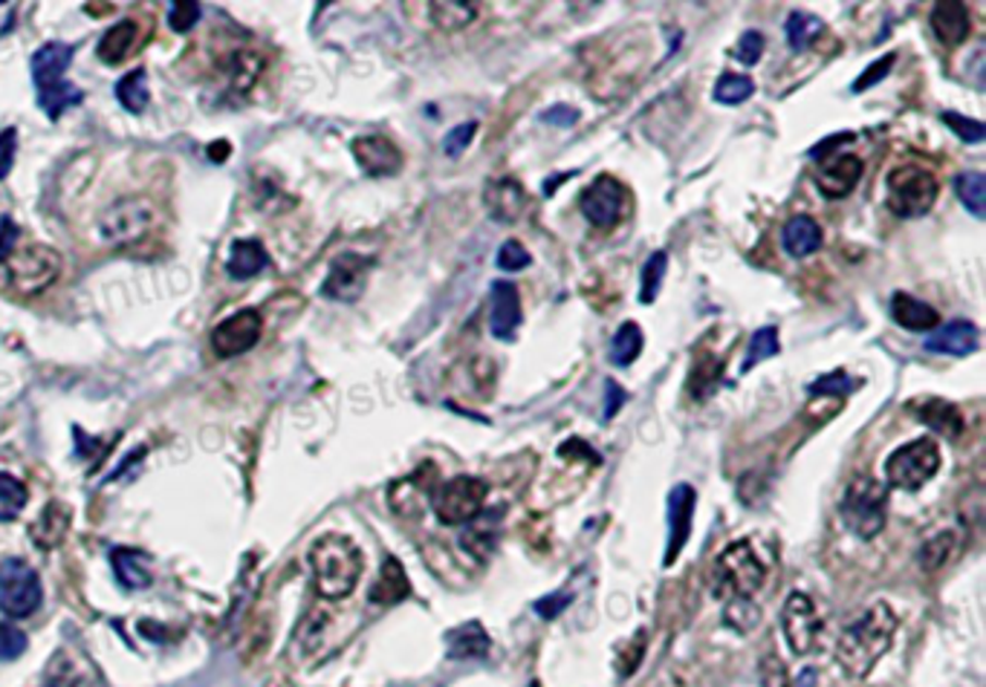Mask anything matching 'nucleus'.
<instances>
[{"mask_svg":"<svg viewBox=\"0 0 986 687\" xmlns=\"http://www.w3.org/2000/svg\"><path fill=\"white\" fill-rule=\"evenodd\" d=\"M900 627L897 612L888 603H874L845 629L839 645H836V662L848 676H868L874 664L891 650L893 633Z\"/></svg>","mask_w":986,"mask_h":687,"instance_id":"1","label":"nucleus"},{"mask_svg":"<svg viewBox=\"0 0 986 687\" xmlns=\"http://www.w3.org/2000/svg\"><path fill=\"white\" fill-rule=\"evenodd\" d=\"M310 572L316 592L328 601H342L356 589L362 578V552L359 546L345 535H321L310 546Z\"/></svg>","mask_w":986,"mask_h":687,"instance_id":"2","label":"nucleus"},{"mask_svg":"<svg viewBox=\"0 0 986 687\" xmlns=\"http://www.w3.org/2000/svg\"><path fill=\"white\" fill-rule=\"evenodd\" d=\"M839 514L848 532H853L862 540L877 537L886 528L888 517V488L874 477H853L848 483L839 503Z\"/></svg>","mask_w":986,"mask_h":687,"instance_id":"3","label":"nucleus"},{"mask_svg":"<svg viewBox=\"0 0 986 687\" xmlns=\"http://www.w3.org/2000/svg\"><path fill=\"white\" fill-rule=\"evenodd\" d=\"M937 193H940L937 176L920 165H900L888 174V209L897 217H923L935 205Z\"/></svg>","mask_w":986,"mask_h":687,"instance_id":"4","label":"nucleus"},{"mask_svg":"<svg viewBox=\"0 0 986 687\" xmlns=\"http://www.w3.org/2000/svg\"><path fill=\"white\" fill-rule=\"evenodd\" d=\"M940 469V448L932 436L905 442L886 460L888 486L900 491H920Z\"/></svg>","mask_w":986,"mask_h":687,"instance_id":"5","label":"nucleus"},{"mask_svg":"<svg viewBox=\"0 0 986 687\" xmlns=\"http://www.w3.org/2000/svg\"><path fill=\"white\" fill-rule=\"evenodd\" d=\"M490 495L486 479L460 474L434 488L431 495V512L443 526H466L469 520L483 512V500Z\"/></svg>","mask_w":986,"mask_h":687,"instance_id":"6","label":"nucleus"},{"mask_svg":"<svg viewBox=\"0 0 986 687\" xmlns=\"http://www.w3.org/2000/svg\"><path fill=\"white\" fill-rule=\"evenodd\" d=\"M157 205L145 197H127L113 202L99 217V237L108 246H131L143 240L157 226Z\"/></svg>","mask_w":986,"mask_h":687,"instance_id":"7","label":"nucleus"},{"mask_svg":"<svg viewBox=\"0 0 986 687\" xmlns=\"http://www.w3.org/2000/svg\"><path fill=\"white\" fill-rule=\"evenodd\" d=\"M61 266H64L61 254L50 246H24V249H15L12 258L7 260L9 286L21 295H41L59 280Z\"/></svg>","mask_w":986,"mask_h":687,"instance_id":"8","label":"nucleus"},{"mask_svg":"<svg viewBox=\"0 0 986 687\" xmlns=\"http://www.w3.org/2000/svg\"><path fill=\"white\" fill-rule=\"evenodd\" d=\"M715 575L720 592H732V598H752L767 578V566L761 563L750 540H738L720 552Z\"/></svg>","mask_w":986,"mask_h":687,"instance_id":"9","label":"nucleus"},{"mask_svg":"<svg viewBox=\"0 0 986 687\" xmlns=\"http://www.w3.org/2000/svg\"><path fill=\"white\" fill-rule=\"evenodd\" d=\"M44 601L38 572L24 558H7L0 563V612L9 619H29Z\"/></svg>","mask_w":986,"mask_h":687,"instance_id":"10","label":"nucleus"},{"mask_svg":"<svg viewBox=\"0 0 986 687\" xmlns=\"http://www.w3.org/2000/svg\"><path fill=\"white\" fill-rule=\"evenodd\" d=\"M822 627H825V621L816 612L813 598L799 592V589L790 592L785 601V610H781V629H785V638L792 653H813L818 645V636H822Z\"/></svg>","mask_w":986,"mask_h":687,"instance_id":"11","label":"nucleus"},{"mask_svg":"<svg viewBox=\"0 0 986 687\" xmlns=\"http://www.w3.org/2000/svg\"><path fill=\"white\" fill-rule=\"evenodd\" d=\"M371 268L373 258H365V254L356 252L338 254V258L330 263L328 277H324V284H321V295L338 303L359 301L365 292V286H368Z\"/></svg>","mask_w":986,"mask_h":687,"instance_id":"12","label":"nucleus"},{"mask_svg":"<svg viewBox=\"0 0 986 687\" xmlns=\"http://www.w3.org/2000/svg\"><path fill=\"white\" fill-rule=\"evenodd\" d=\"M263 321L258 310H241L235 315H229L226 321H220L218 327L211 329V350L220 359H235L244 355L261 341Z\"/></svg>","mask_w":986,"mask_h":687,"instance_id":"13","label":"nucleus"},{"mask_svg":"<svg viewBox=\"0 0 986 687\" xmlns=\"http://www.w3.org/2000/svg\"><path fill=\"white\" fill-rule=\"evenodd\" d=\"M584 220L596 228H614L625 211V188L611 174L596 176L579 197Z\"/></svg>","mask_w":986,"mask_h":687,"instance_id":"14","label":"nucleus"},{"mask_svg":"<svg viewBox=\"0 0 986 687\" xmlns=\"http://www.w3.org/2000/svg\"><path fill=\"white\" fill-rule=\"evenodd\" d=\"M862 160L856 153L836 151L825 153L822 168L816 171V188L825 193L827 200H845L848 193L860 185L862 179Z\"/></svg>","mask_w":986,"mask_h":687,"instance_id":"15","label":"nucleus"},{"mask_svg":"<svg viewBox=\"0 0 986 687\" xmlns=\"http://www.w3.org/2000/svg\"><path fill=\"white\" fill-rule=\"evenodd\" d=\"M527 202L530 197L515 176H492L490 183L483 185V205L501 226H515L523 217Z\"/></svg>","mask_w":986,"mask_h":687,"instance_id":"16","label":"nucleus"},{"mask_svg":"<svg viewBox=\"0 0 986 687\" xmlns=\"http://www.w3.org/2000/svg\"><path fill=\"white\" fill-rule=\"evenodd\" d=\"M694 503H698V495H694V488L689 483H677L668 491V549L666 558H663L666 566H671L677 561V554L683 552V546L689 544Z\"/></svg>","mask_w":986,"mask_h":687,"instance_id":"17","label":"nucleus"},{"mask_svg":"<svg viewBox=\"0 0 986 687\" xmlns=\"http://www.w3.org/2000/svg\"><path fill=\"white\" fill-rule=\"evenodd\" d=\"M350 153H354L356 165L368 176H377V179L394 176L396 171L403 168V153L385 136H359L350 142Z\"/></svg>","mask_w":986,"mask_h":687,"instance_id":"18","label":"nucleus"},{"mask_svg":"<svg viewBox=\"0 0 986 687\" xmlns=\"http://www.w3.org/2000/svg\"><path fill=\"white\" fill-rule=\"evenodd\" d=\"M521 327V295L518 286L509 280H495L492 284V310H490V329L497 341H513L515 333Z\"/></svg>","mask_w":986,"mask_h":687,"instance_id":"19","label":"nucleus"},{"mask_svg":"<svg viewBox=\"0 0 986 687\" xmlns=\"http://www.w3.org/2000/svg\"><path fill=\"white\" fill-rule=\"evenodd\" d=\"M70 61H73V47H70V43L50 41L44 43L41 50H35L33 61H29L35 87L44 90V87H52L59 85V82H64V73H67Z\"/></svg>","mask_w":986,"mask_h":687,"instance_id":"20","label":"nucleus"},{"mask_svg":"<svg viewBox=\"0 0 986 687\" xmlns=\"http://www.w3.org/2000/svg\"><path fill=\"white\" fill-rule=\"evenodd\" d=\"M70 523H73V509L64 500H52L44 505V512L33 520L29 537L38 549H56V546L67 537Z\"/></svg>","mask_w":986,"mask_h":687,"instance_id":"21","label":"nucleus"},{"mask_svg":"<svg viewBox=\"0 0 986 687\" xmlns=\"http://www.w3.org/2000/svg\"><path fill=\"white\" fill-rule=\"evenodd\" d=\"M501 517H504V509H490V512H481L478 517L469 520L464 535H460V546H464L466 552L478 558V561H486L497 546Z\"/></svg>","mask_w":986,"mask_h":687,"instance_id":"22","label":"nucleus"},{"mask_svg":"<svg viewBox=\"0 0 986 687\" xmlns=\"http://www.w3.org/2000/svg\"><path fill=\"white\" fill-rule=\"evenodd\" d=\"M978 347V327L972 321H949L944 327L937 329L935 336L926 338V350L937 352V355H970Z\"/></svg>","mask_w":986,"mask_h":687,"instance_id":"23","label":"nucleus"},{"mask_svg":"<svg viewBox=\"0 0 986 687\" xmlns=\"http://www.w3.org/2000/svg\"><path fill=\"white\" fill-rule=\"evenodd\" d=\"M932 33L944 47H958L970 35V9L958 0H944L932 9Z\"/></svg>","mask_w":986,"mask_h":687,"instance_id":"24","label":"nucleus"},{"mask_svg":"<svg viewBox=\"0 0 986 687\" xmlns=\"http://www.w3.org/2000/svg\"><path fill=\"white\" fill-rule=\"evenodd\" d=\"M911 413L917 416L926 428L935 434H944L946 439H958L966 430V420L958 411V404L944 402V399H923L920 404H911Z\"/></svg>","mask_w":986,"mask_h":687,"instance_id":"25","label":"nucleus"},{"mask_svg":"<svg viewBox=\"0 0 986 687\" xmlns=\"http://www.w3.org/2000/svg\"><path fill=\"white\" fill-rule=\"evenodd\" d=\"M448 659L455 662H474V659H486L492 650L490 633L483 629L478 621H466L457 629L448 633Z\"/></svg>","mask_w":986,"mask_h":687,"instance_id":"26","label":"nucleus"},{"mask_svg":"<svg viewBox=\"0 0 986 687\" xmlns=\"http://www.w3.org/2000/svg\"><path fill=\"white\" fill-rule=\"evenodd\" d=\"M891 318L900 327L911 329V333H928L940 324V312L932 303L920 301L909 292H893L891 298Z\"/></svg>","mask_w":986,"mask_h":687,"instance_id":"27","label":"nucleus"},{"mask_svg":"<svg viewBox=\"0 0 986 687\" xmlns=\"http://www.w3.org/2000/svg\"><path fill=\"white\" fill-rule=\"evenodd\" d=\"M110 563H113V572H116V580L127 592H136V589L151 587V561H148V554H143L139 549H113L110 552Z\"/></svg>","mask_w":986,"mask_h":687,"instance_id":"28","label":"nucleus"},{"mask_svg":"<svg viewBox=\"0 0 986 687\" xmlns=\"http://www.w3.org/2000/svg\"><path fill=\"white\" fill-rule=\"evenodd\" d=\"M822 237L825 235H822V226H818L816 220L808 217V214H799V217H792L785 226V232H781V246H785V252L790 254V258L801 260L818 252Z\"/></svg>","mask_w":986,"mask_h":687,"instance_id":"29","label":"nucleus"},{"mask_svg":"<svg viewBox=\"0 0 986 687\" xmlns=\"http://www.w3.org/2000/svg\"><path fill=\"white\" fill-rule=\"evenodd\" d=\"M411 596V584H408V575H405L403 563L396 561V558H385L380 570V578L373 580L371 587V603H380V607H391V603H399L405 598Z\"/></svg>","mask_w":986,"mask_h":687,"instance_id":"30","label":"nucleus"},{"mask_svg":"<svg viewBox=\"0 0 986 687\" xmlns=\"http://www.w3.org/2000/svg\"><path fill=\"white\" fill-rule=\"evenodd\" d=\"M267 263H270V254L258 240H235L226 268L229 277H235V280H252L267 268Z\"/></svg>","mask_w":986,"mask_h":687,"instance_id":"31","label":"nucleus"},{"mask_svg":"<svg viewBox=\"0 0 986 687\" xmlns=\"http://www.w3.org/2000/svg\"><path fill=\"white\" fill-rule=\"evenodd\" d=\"M139 41V24L136 21H119L116 26H110L108 33L101 35L99 47H96V55L104 64H119V61H125L131 55V50Z\"/></svg>","mask_w":986,"mask_h":687,"instance_id":"32","label":"nucleus"},{"mask_svg":"<svg viewBox=\"0 0 986 687\" xmlns=\"http://www.w3.org/2000/svg\"><path fill=\"white\" fill-rule=\"evenodd\" d=\"M431 21L443 29V33H460L469 24L478 21L481 15V7L478 3H466V0H437V3H431L429 7Z\"/></svg>","mask_w":986,"mask_h":687,"instance_id":"33","label":"nucleus"},{"mask_svg":"<svg viewBox=\"0 0 986 687\" xmlns=\"http://www.w3.org/2000/svg\"><path fill=\"white\" fill-rule=\"evenodd\" d=\"M785 35L787 47H790L792 52H804L825 35V21L818 15H810V12H792V15L787 17Z\"/></svg>","mask_w":986,"mask_h":687,"instance_id":"34","label":"nucleus"},{"mask_svg":"<svg viewBox=\"0 0 986 687\" xmlns=\"http://www.w3.org/2000/svg\"><path fill=\"white\" fill-rule=\"evenodd\" d=\"M94 676L78 667V662L67 650H61L47 667V682L44 687H94Z\"/></svg>","mask_w":986,"mask_h":687,"instance_id":"35","label":"nucleus"},{"mask_svg":"<svg viewBox=\"0 0 986 687\" xmlns=\"http://www.w3.org/2000/svg\"><path fill=\"white\" fill-rule=\"evenodd\" d=\"M642 352V329L633 321H625L623 327L616 329V336L611 338V350L607 359L614 367H628L637 355Z\"/></svg>","mask_w":986,"mask_h":687,"instance_id":"36","label":"nucleus"},{"mask_svg":"<svg viewBox=\"0 0 986 687\" xmlns=\"http://www.w3.org/2000/svg\"><path fill=\"white\" fill-rule=\"evenodd\" d=\"M954 191L958 200L963 202V209L970 211L972 217L984 220L986 214V183L984 174L978 171H966V174L954 176Z\"/></svg>","mask_w":986,"mask_h":687,"instance_id":"37","label":"nucleus"},{"mask_svg":"<svg viewBox=\"0 0 986 687\" xmlns=\"http://www.w3.org/2000/svg\"><path fill=\"white\" fill-rule=\"evenodd\" d=\"M116 99L122 101V108H125L127 113H134V116L148 108L151 92H148V76H145V70H131L125 78H119Z\"/></svg>","mask_w":986,"mask_h":687,"instance_id":"38","label":"nucleus"},{"mask_svg":"<svg viewBox=\"0 0 986 687\" xmlns=\"http://www.w3.org/2000/svg\"><path fill=\"white\" fill-rule=\"evenodd\" d=\"M82 99H85V92L78 90L73 82H59V85L38 90V104H41V110L50 118H59L67 108L82 104Z\"/></svg>","mask_w":986,"mask_h":687,"instance_id":"39","label":"nucleus"},{"mask_svg":"<svg viewBox=\"0 0 986 687\" xmlns=\"http://www.w3.org/2000/svg\"><path fill=\"white\" fill-rule=\"evenodd\" d=\"M778 350H781V341H778L776 327L755 329L750 338V350H747V359H743L741 370L743 373H750L755 364H761V361H767V359H773V355H778Z\"/></svg>","mask_w":986,"mask_h":687,"instance_id":"40","label":"nucleus"},{"mask_svg":"<svg viewBox=\"0 0 986 687\" xmlns=\"http://www.w3.org/2000/svg\"><path fill=\"white\" fill-rule=\"evenodd\" d=\"M752 92H755V85H752L750 76L724 73L715 85V101L717 104H729V108H735V104H743V101L750 99Z\"/></svg>","mask_w":986,"mask_h":687,"instance_id":"41","label":"nucleus"},{"mask_svg":"<svg viewBox=\"0 0 986 687\" xmlns=\"http://www.w3.org/2000/svg\"><path fill=\"white\" fill-rule=\"evenodd\" d=\"M952 552H954V535L952 532H940V535L928 537L926 544L920 546L917 561L926 572H935V570H940L946 561H949V554Z\"/></svg>","mask_w":986,"mask_h":687,"instance_id":"42","label":"nucleus"},{"mask_svg":"<svg viewBox=\"0 0 986 687\" xmlns=\"http://www.w3.org/2000/svg\"><path fill=\"white\" fill-rule=\"evenodd\" d=\"M26 505V486L0 471V520H15Z\"/></svg>","mask_w":986,"mask_h":687,"instance_id":"43","label":"nucleus"},{"mask_svg":"<svg viewBox=\"0 0 986 687\" xmlns=\"http://www.w3.org/2000/svg\"><path fill=\"white\" fill-rule=\"evenodd\" d=\"M666 266H668L666 252H654L649 260H645V266H642V284H640L642 303H654V298H657V292H660V286H663V277H666Z\"/></svg>","mask_w":986,"mask_h":687,"instance_id":"44","label":"nucleus"},{"mask_svg":"<svg viewBox=\"0 0 986 687\" xmlns=\"http://www.w3.org/2000/svg\"><path fill=\"white\" fill-rule=\"evenodd\" d=\"M940 122H944L949 130H954V136L963 139L966 145H981L986 139V125L984 122H978V118L961 116V113L946 110V113H940Z\"/></svg>","mask_w":986,"mask_h":687,"instance_id":"45","label":"nucleus"},{"mask_svg":"<svg viewBox=\"0 0 986 687\" xmlns=\"http://www.w3.org/2000/svg\"><path fill=\"white\" fill-rule=\"evenodd\" d=\"M261 67H263L261 55H255V52H237L235 67H232V87H237V90H249V87L258 82V76H261Z\"/></svg>","mask_w":986,"mask_h":687,"instance_id":"46","label":"nucleus"},{"mask_svg":"<svg viewBox=\"0 0 986 687\" xmlns=\"http://www.w3.org/2000/svg\"><path fill=\"white\" fill-rule=\"evenodd\" d=\"M759 607L750 598H732V603L726 607V624L738 629V633H750L759 624Z\"/></svg>","mask_w":986,"mask_h":687,"instance_id":"47","label":"nucleus"},{"mask_svg":"<svg viewBox=\"0 0 986 687\" xmlns=\"http://www.w3.org/2000/svg\"><path fill=\"white\" fill-rule=\"evenodd\" d=\"M764 50H767L764 35L755 33V29H747V33L741 35L738 47H735V61H741L743 67H755L761 61V55H764Z\"/></svg>","mask_w":986,"mask_h":687,"instance_id":"48","label":"nucleus"},{"mask_svg":"<svg viewBox=\"0 0 986 687\" xmlns=\"http://www.w3.org/2000/svg\"><path fill=\"white\" fill-rule=\"evenodd\" d=\"M495 263L497 268H504V272H521V268L530 266L532 258L518 240H506V243H501V249H497Z\"/></svg>","mask_w":986,"mask_h":687,"instance_id":"49","label":"nucleus"},{"mask_svg":"<svg viewBox=\"0 0 986 687\" xmlns=\"http://www.w3.org/2000/svg\"><path fill=\"white\" fill-rule=\"evenodd\" d=\"M197 21H200V7L197 3H188V0L169 3V26L174 33H188Z\"/></svg>","mask_w":986,"mask_h":687,"instance_id":"50","label":"nucleus"},{"mask_svg":"<svg viewBox=\"0 0 986 687\" xmlns=\"http://www.w3.org/2000/svg\"><path fill=\"white\" fill-rule=\"evenodd\" d=\"M26 653V636L12 624H0V662H15Z\"/></svg>","mask_w":986,"mask_h":687,"instance_id":"51","label":"nucleus"},{"mask_svg":"<svg viewBox=\"0 0 986 687\" xmlns=\"http://www.w3.org/2000/svg\"><path fill=\"white\" fill-rule=\"evenodd\" d=\"M474 134H478V122H464V125H457L455 130H448L446 139H443V153L457 160L460 153L472 145Z\"/></svg>","mask_w":986,"mask_h":687,"instance_id":"52","label":"nucleus"},{"mask_svg":"<svg viewBox=\"0 0 986 687\" xmlns=\"http://www.w3.org/2000/svg\"><path fill=\"white\" fill-rule=\"evenodd\" d=\"M893 61H897V52H888V55H883L879 61H874V64L853 82V92H865L868 87L879 85L883 78H888V73L893 70Z\"/></svg>","mask_w":986,"mask_h":687,"instance_id":"53","label":"nucleus"},{"mask_svg":"<svg viewBox=\"0 0 986 687\" xmlns=\"http://www.w3.org/2000/svg\"><path fill=\"white\" fill-rule=\"evenodd\" d=\"M853 387H856V382H853V378L848 376L845 370H836V373H830V376L816 378V382L810 385V394H813V396H818V394L845 396V394H851Z\"/></svg>","mask_w":986,"mask_h":687,"instance_id":"54","label":"nucleus"},{"mask_svg":"<svg viewBox=\"0 0 986 687\" xmlns=\"http://www.w3.org/2000/svg\"><path fill=\"white\" fill-rule=\"evenodd\" d=\"M570 603H574V592L558 589V592H550L547 598H539V601L532 603V607H535V612H539L541 619L553 621V619H558V615H562Z\"/></svg>","mask_w":986,"mask_h":687,"instance_id":"55","label":"nucleus"},{"mask_svg":"<svg viewBox=\"0 0 986 687\" xmlns=\"http://www.w3.org/2000/svg\"><path fill=\"white\" fill-rule=\"evenodd\" d=\"M759 679H761V687H790L785 662L776 659V655H767V659L761 662Z\"/></svg>","mask_w":986,"mask_h":687,"instance_id":"56","label":"nucleus"},{"mask_svg":"<svg viewBox=\"0 0 986 687\" xmlns=\"http://www.w3.org/2000/svg\"><path fill=\"white\" fill-rule=\"evenodd\" d=\"M15 153H17V130L15 127H7V130L0 134V179H7L12 165H15Z\"/></svg>","mask_w":986,"mask_h":687,"instance_id":"57","label":"nucleus"},{"mask_svg":"<svg viewBox=\"0 0 986 687\" xmlns=\"http://www.w3.org/2000/svg\"><path fill=\"white\" fill-rule=\"evenodd\" d=\"M579 116H582V113H579L576 108H567V104H556V108H550V110H544V113H541V122H544V125H553V127H570V125H576V122H579Z\"/></svg>","mask_w":986,"mask_h":687,"instance_id":"58","label":"nucleus"},{"mask_svg":"<svg viewBox=\"0 0 986 687\" xmlns=\"http://www.w3.org/2000/svg\"><path fill=\"white\" fill-rule=\"evenodd\" d=\"M17 237H21V232H17L15 223H12L9 217L0 220V263H7V260L12 258Z\"/></svg>","mask_w":986,"mask_h":687,"instance_id":"59","label":"nucleus"},{"mask_svg":"<svg viewBox=\"0 0 986 687\" xmlns=\"http://www.w3.org/2000/svg\"><path fill=\"white\" fill-rule=\"evenodd\" d=\"M625 399H628V394H625L623 387L607 378L605 382V413H602V416H605V420H614L616 413H619V408L625 404Z\"/></svg>","mask_w":986,"mask_h":687,"instance_id":"60","label":"nucleus"},{"mask_svg":"<svg viewBox=\"0 0 986 687\" xmlns=\"http://www.w3.org/2000/svg\"><path fill=\"white\" fill-rule=\"evenodd\" d=\"M558 453H562L565 460H570V457H584L588 462H599L596 451H593L588 442H582V439H570V442H565L558 448Z\"/></svg>","mask_w":986,"mask_h":687,"instance_id":"61","label":"nucleus"},{"mask_svg":"<svg viewBox=\"0 0 986 687\" xmlns=\"http://www.w3.org/2000/svg\"><path fill=\"white\" fill-rule=\"evenodd\" d=\"M816 682H818V673L813 671V667H808V671H801V676L796 679V685L792 687H816Z\"/></svg>","mask_w":986,"mask_h":687,"instance_id":"62","label":"nucleus"},{"mask_svg":"<svg viewBox=\"0 0 986 687\" xmlns=\"http://www.w3.org/2000/svg\"><path fill=\"white\" fill-rule=\"evenodd\" d=\"M530 687H541V685H539V682H530Z\"/></svg>","mask_w":986,"mask_h":687,"instance_id":"63","label":"nucleus"}]
</instances>
